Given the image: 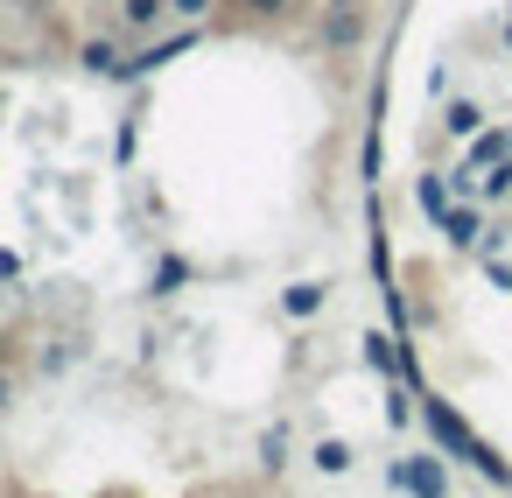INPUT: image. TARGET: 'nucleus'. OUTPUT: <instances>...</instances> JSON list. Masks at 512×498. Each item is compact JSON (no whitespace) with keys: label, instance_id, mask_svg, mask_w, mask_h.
<instances>
[{"label":"nucleus","instance_id":"f257e3e1","mask_svg":"<svg viewBox=\"0 0 512 498\" xmlns=\"http://www.w3.org/2000/svg\"><path fill=\"white\" fill-rule=\"evenodd\" d=\"M421 421H428V435H435V449H442V456H463L470 470H484L491 484H505V491H512V463H505V456H491V442H477V435H470V421H463L449 400H421Z\"/></svg>","mask_w":512,"mask_h":498},{"label":"nucleus","instance_id":"f03ea898","mask_svg":"<svg viewBox=\"0 0 512 498\" xmlns=\"http://www.w3.org/2000/svg\"><path fill=\"white\" fill-rule=\"evenodd\" d=\"M386 484L407 491V498H449V470H442V456H393V463H386Z\"/></svg>","mask_w":512,"mask_h":498},{"label":"nucleus","instance_id":"7ed1b4c3","mask_svg":"<svg viewBox=\"0 0 512 498\" xmlns=\"http://www.w3.org/2000/svg\"><path fill=\"white\" fill-rule=\"evenodd\" d=\"M505 155H512V127H498V134L484 127V134H470V155H463V162L484 176V169H491V162H505Z\"/></svg>","mask_w":512,"mask_h":498},{"label":"nucleus","instance_id":"20e7f679","mask_svg":"<svg viewBox=\"0 0 512 498\" xmlns=\"http://www.w3.org/2000/svg\"><path fill=\"white\" fill-rule=\"evenodd\" d=\"M435 232H442L449 246H477V204H449Z\"/></svg>","mask_w":512,"mask_h":498},{"label":"nucleus","instance_id":"39448f33","mask_svg":"<svg viewBox=\"0 0 512 498\" xmlns=\"http://www.w3.org/2000/svg\"><path fill=\"white\" fill-rule=\"evenodd\" d=\"M197 36H169V43H155V50H141L134 64H120V78H141V71H155V64H169V57H183Z\"/></svg>","mask_w":512,"mask_h":498},{"label":"nucleus","instance_id":"423d86ee","mask_svg":"<svg viewBox=\"0 0 512 498\" xmlns=\"http://www.w3.org/2000/svg\"><path fill=\"white\" fill-rule=\"evenodd\" d=\"M442 127H449L456 141H470V134H484V106H477V99H449V113H442Z\"/></svg>","mask_w":512,"mask_h":498},{"label":"nucleus","instance_id":"0eeeda50","mask_svg":"<svg viewBox=\"0 0 512 498\" xmlns=\"http://www.w3.org/2000/svg\"><path fill=\"white\" fill-rule=\"evenodd\" d=\"M162 15H169V0H120V22H127L134 36H141V29H155Z\"/></svg>","mask_w":512,"mask_h":498},{"label":"nucleus","instance_id":"6e6552de","mask_svg":"<svg viewBox=\"0 0 512 498\" xmlns=\"http://www.w3.org/2000/svg\"><path fill=\"white\" fill-rule=\"evenodd\" d=\"M78 64H85V71H99V78H120V64H127V57H120L113 43H85V50H78Z\"/></svg>","mask_w":512,"mask_h":498},{"label":"nucleus","instance_id":"1a4fd4ad","mask_svg":"<svg viewBox=\"0 0 512 498\" xmlns=\"http://www.w3.org/2000/svg\"><path fill=\"white\" fill-rule=\"evenodd\" d=\"M281 309H288V316H316V309H323V281H295V288L281 295Z\"/></svg>","mask_w":512,"mask_h":498},{"label":"nucleus","instance_id":"9d476101","mask_svg":"<svg viewBox=\"0 0 512 498\" xmlns=\"http://www.w3.org/2000/svg\"><path fill=\"white\" fill-rule=\"evenodd\" d=\"M323 36H330L337 50H351V43L365 36V15H351V8H344V15H330V22H323Z\"/></svg>","mask_w":512,"mask_h":498},{"label":"nucleus","instance_id":"9b49d317","mask_svg":"<svg viewBox=\"0 0 512 498\" xmlns=\"http://www.w3.org/2000/svg\"><path fill=\"white\" fill-rule=\"evenodd\" d=\"M414 197H421V211L442 225V211H449V183H442V176H421V183H414Z\"/></svg>","mask_w":512,"mask_h":498},{"label":"nucleus","instance_id":"f8f14e48","mask_svg":"<svg viewBox=\"0 0 512 498\" xmlns=\"http://www.w3.org/2000/svg\"><path fill=\"white\" fill-rule=\"evenodd\" d=\"M316 470H323V477H344V470H351V442H337V435L316 442Z\"/></svg>","mask_w":512,"mask_h":498},{"label":"nucleus","instance_id":"ddd939ff","mask_svg":"<svg viewBox=\"0 0 512 498\" xmlns=\"http://www.w3.org/2000/svg\"><path fill=\"white\" fill-rule=\"evenodd\" d=\"M477 197H484V204H498V197H512V155L484 169V183H477Z\"/></svg>","mask_w":512,"mask_h":498},{"label":"nucleus","instance_id":"4468645a","mask_svg":"<svg viewBox=\"0 0 512 498\" xmlns=\"http://www.w3.org/2000/svg\"><path fill=\"white\" fill-rule=\"evenodd\" d=\"M183 281H190V260H176V253H169V260L155 267V295H176Z\"/></svg>","mask_w":512,"mask_h":498},{"label":"nucleus","instance_id":"2eb2a0df","mask_svg":"<svg viewBox=\"0 0 512 498\" xmlns=\"http://www.w3.org/2000/svg\"><path fill=\"white\" fill-rule=\"evenodd\" d=\"M260 470H288V435H281V428L260 435Z\"/></svg>","mask_w":512,"mask_h":498},{"label":"nucleus","instance_id":"dca6fc26","mask_svg":"<svg viewBox=\"0 0 512 498\" xmlns=\"http://www.w3.org/2000/svg\"><path fill=\"white\" fill-rule=\"evenodd\" d=\"M239 8H246L253 22H274V15H288V8H295V0H239Z\"/></svg>","mask_w":512,"mask_h":498},{"label":"nucleus","instance_id":"f3484780","mask_svg":"<svg viewBox=\"0 0 512 498\" xmlns=\"http://www.w3.org/2000/svg\"><path fill=\"white\" fill-rule=\"evenodd\" d=\"M407 414H414V393H407V386H393V400H386V421H393V428H400V421H407Z\"/></svg>","mask_w":512,"mask_h":498},{"label":"nucleus","instance_id":"a211bd4d","mask_svg":"<svg viewBox=\"0 0 512 498\" xmlns=\"http://www.w3.org/2000/svg\"><path fill=\"white\" fill-rule=\"evenodd\" d=\"M169 15H176V22H204V15H211V0H169Z\"/></svg>","mask_w":512,"mask_h":498},{"label":"nucleus","instance_id":"6ab92c4d","mask_svg":"<svg viewBox=\"0 0 512 498\" xmlns=\"http://www.w3.org/2000/svg\"><path fill=\"white\" fill-rule=\"evenodd\" d=\"M8 400H15V379H8V372H0V414H8Z\"/></svg>","mask_w":512,"mask_h":498},{"label":"nucleus","instance_id":"aec40b11","mask_svg":"<svg viewBox=\"0 0 512 498\" xmlns=\"http://www.w3.org/2000/svg\"><path fill=\"white\" fill-rule=\"evenodd\" d=\"M505 43H512V15H505Z\"/></svg>","mask_w":512,"mask_h":498}]
</instances>
